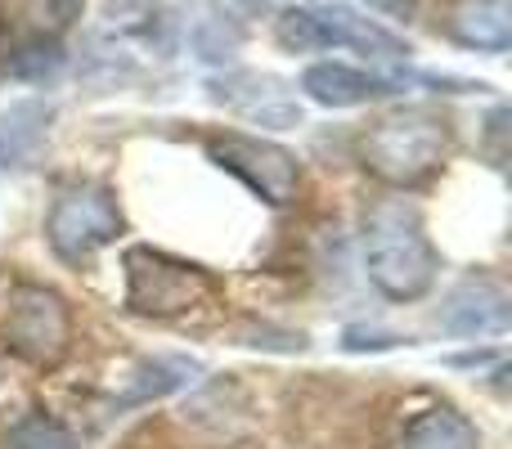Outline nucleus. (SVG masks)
Returning a JSON list of instances; mask_svg holds the SVG:
<instances>
[{
	"label": "nucleus",
	"instance_id": "nucleus-1",
	"mask_svg": "<svg viewBox=\"0 0 512 449\" xmlns=\"http://www.w3.org/2000/svg\"><path fill=\"white\" fill-rule=\"evenodd\" d=\"M364 270L391 301H418L436 283V247L409 203H378L364 221Z\"/></svg>",
	"mask_w": 512,
	"mask_h": 449
},
{
	"label": "nucleus",
	"instance_id": "nucleus-2",
	"mask_svg": "<svg viewBox=\"0 0 512 449\" xmlns=\"http://www.w3.org/2000/svg\"><path fill=\"white\" fill-rule=\"evenodd\" d=\"M450 153V122L432 108H400L360 135V162L382 185L409 189L427 180Z\"/></svg>",
	"mask_w": 512,
	"mask_h": 449
},
{
	"label": "nucleus",
	"instance_id": "nucleus-3",
	"mask_svg": "<svg viewBox=\"0 0 512 449\" xmlns=\"http://www.w3.org/2000/svg\"><path fill=\"white\" fill-rule=\"evenodd\" d=\"M274 41L288 54H315V50H360L378 63H405L409 45L396 32L378 23V18L360 14L351 5H333V0H310V5H292L274 18Z\"/></svg>",
	"mask_w": 512,
	"mask_h": 449
},
{
	"label": "nucleus",
	"instance_id": "nucleus-4",
	"mask_svg": "<svg viewBox=\"0 0 512 449\" xmlns=\"http://www.w3.org/2000/svg\"><path fill=\"white\" fill-rule=\"evenodd\" d=\"M212 292L198 265L176 261L167 252H153V247H131L126 252V310L149 319H171L194 310L198 301Z\"/></svg>",
	"mask_w": 512,
	"mask_h": 449
},
{
	"label": "nucleus",
	"instance_id": "nucleus-5",
	"mask_svg": "<svg viewBox=\"0 0 512 449\" xmlns=\"http://www.w3.org/2000/svg\"><path fill=\"white\" fill-rule=\"evenodd\" d=\"M122 234V207H117L113 189L104 185H72L54 198L50 221H45V238H50L54 256L81 265L108 247Z\"/></svg>",
	"mask_w": 512,
	"mask_h": 449
},
{
	"label": "nucleus",
	"instance_id": "nucleus-6",
	"mask_svg": "<svg viewBox=\"0 0 512 449\" xmlns=\"http://www.w3.org/2000/svg\"><path fill=\"white\" fill-rule=\"evenodd\" d=\"M207 158L221 171H230L234 180L252 189L256 198H265L270 207H288L297 198L301 185V167L288 149H279L274 140L261 135H243V131H221L207 135Z\"/></svg>",
	"mask_w": 512,
	"mask_h": 449
},
{
	"label": "nucleus",
	"instance_id": "nucleus-7",
	"mask_svg": "<svg viewBox=\"0 0 512 449\" xmlns=\"http://www.w3.org/2000/svg\"><path fill=\"white\" fill-rule=\"evenodd\" d=\"M5 337L23 360L59 364L72 342V315L63 297L41 283H14L5 297Z\"/></svg>",
	"mask_w": 512,
	"mask_h": 449
},
{
	"label": "nucleus",
	"instance_id": "nucleus-8",
	"mask_svg": "<svg viewBox=\"0 0 512 449\" xmlns=\"http://www.w3.org/2000/svg\"><path fill=\"white\" fill-rule=\"evenodd\" d=\"M409 86H441V77H414V72H364L351 63H310L301 72V95L324 108H355L369 99L400 95Z\"/></svg>",
	"mask_w": 512,
	"mask_h": 449
},
{
	"label": "nucleus",
	"instance_id": "nucleus-9",
	"mask_svg": "<svg viewBox=\"0 0 512 449\" xmlns=\"http://www.w3.org/2000/svg\"><path fill=\"white\" fill-rule=\"evenodd\" d=\"M207 90H212L216 104L234 108L239 117L270 126V131H288V126L301 122L297 95L279 77H270V72H225Z\"/></svg>",
	"mask_w": 512,
	"mask_h": 449
},
{
	"label": "nucleus",
	"instance_id": "nucleus-10",
	"mask_svg": "<svg viewBox=\"0 0 512 449\" xmlns=\"http://www.w3.org/2000/svg\"><path fill=\"white\" fill-rule=\"evenodd\" d=\"M508 324V288L495 279H463L441 306V328L454 337H504Z\"/></svg>",
	"mask_w": 512,
	"mask_h": 449
},
{
	"label": "nucleus",
	"instance_id": "nucleus-11",
	"mask_svg": "<svg viewBox=\"0 0 512 449\" xmlns=\"http://www.w3.org/2000/svg\"><path fill=\"white\" fill-rule=\"evenodd\" d=\"M203 378V364L189 360V355H153L140 360L126 373L122 396H113V409H135V405H153V400H167L176 391L194 387Z\"/></svg>",
	"mask_w": 512,
	"mask_h": 449
},
{
	"label": "nucleus",
	"instance_id": "nucleus-12",
	"mask_svg": "<svg viewBox=\"0 0 512 449\" xmlns=\"http://www.w3.org/2000/svg\"><path fill=\"white\" fill-rule=\"evenodd\" d=\"M54 122L50 99H18L0 113V171H18L27 162H36L45 135Z\"/></svg>",
	"mask_w": 512,
	"mask_h": 449
},
{
	"label": "nucleus",
	"instance_id": "nucleus-13",
	"mask_svg": "<svg viewBox=\"0 0 512 449\" xmlns=\"http://www.w3.org/2000/svg\"><path fill=\"white\" fill-rule=\"evenodd\" d=\"M450 36L463 50L504 54L512 45V0H459L450 9Z\"/></svg>",
	"mask_w": 512,
	"mask_h": 449
},
{
	"label": "nucleus",
	"instance_id": "nucleus-14",
	"mask_svg": "<svg viewBox=\"0 0 512 449\" xmlns=\"http://www.w3.org/2000/svg\"><path fill=\"white\" fill-rule=\"evenodd\" d=\"M400 449H481V436L459 409H423L409 418Z\"/></svg>",
	"mask_w": 512,
	"mask_h": 449
},
{
	"label": "nucleus",
	"instance_id": "nucleus-15",
	"mask_svg": "<svg viewBox=\"0 0 512 449\" xmlns=\"http://www.w3.org/2000/svg\"><path fill=\"white\" fill-rule=\"evenodd\" d=\"M77 14L81 0H0V18L27 41H54Z\"/></svg>",
	"mask_w": 512,
	"mask_h": 449
},
{
	"label": "nucleus",
	"instance_id": "nucleus-16",
	"mask_svg": "<svg viewBox=\"0 0 512 449\" xmlns=\"http://www.w3.org/2000/svg\"><path fill=\"white\" fill-rule=\"evenodd\" d=\"M5 449H72V432L50 414H27L5 432Z\"/></svg>",
	"mask_w": 512,
	"mask_h": 449
},
{
	"label": "nucleus",
	"instance_id": "nucleus-17",
	"mask_svg": "<svg viewBox=\"0 0 512 449\" xmlns=\"http://www.w3.org/2000/svg\"><path fill=\"white\" fill-rule=\"evenodd\" d=\"M194 50L203 63H225L239 50V32H234L225 18H203V23L194 27Z\"/></svg>",
	"mask_w": 512,
	"mask_h": 449
},
{
	"label": "nucleus",
	"instance_id": "nucleus-18",
	"mask_svg": "<svg viewBox=\"0 0 512 449\" xmlns=\"http://www.w3.org/2000/svg\"><path fill=\"white\" fill-rule=\"evenodd\" d=\"M59 68V45L54 41H32L23 45V50L14 54V63H9V72H18V77H45V72Z\"/></svg>",
	"mask_w": 512,
	"mask_h": 449
},
{
	"label": "nucleus",
	"instance_id": "nucleus-19",
	"mask_svg": "<svg viewBox=\"0 0 512 449\" xmlns=\"http://www.w3.org/2000/svg\"><path fill=\"white\" fill-rule=\"evenodd\" d=\"M396 333H378V328H346V351H382V346H396Z\"/></svg>",
	"mask_w": 512,
	"mask_h": 449
},
{
	"label": "nucleus",
	"instance_id": "nucleus-20",
	"mask_svg": "<svg viewBox=\"0 0 512 449\" xmlns=\"http://www.w3.org/2000/svg\"><path fill=\"white\" fill-rule=\"evenodd\" d=\"M369 9H378V14H387V18H409L414 14V0H364Z\"/></svg>",
	"mask_w": 512,
	"mask_h": 449
},
{
	"label": "nucleus",
	"instance_id": "nucleus-21",
	"mask_svg": "<svg viewBox=\"0 0 512 449\" xmlns=\"http://www.w3.org/2000/svg\"><path fill=\"white\" fill-rule=\"evenodd\" d=\"M230 5H234V9H243V14H252V9H261L265 0H230Z\"/></svg>",
	"mask_w": 512,
	"mask_h": 449
}]
</instances>
